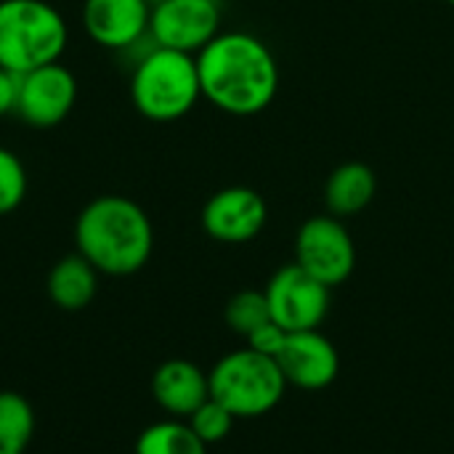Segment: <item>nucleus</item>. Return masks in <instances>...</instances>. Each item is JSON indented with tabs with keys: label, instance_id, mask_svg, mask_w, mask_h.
<instances>
[{
	"label": "nucleus",
	"instance_id": "obj_1",
	"mask_svg": "<svg viewBox=\"0 0 454 454\" xmlns=\"http://www.w3.org/2000/svg\"><path fill=\"white\" fill-rule=\"evenodd\" d=\"M202 98L234 117L261 114L277 96L279 67L263 40L221 32L197 53Z\"/></svg>",
	"mask_w": 454,
	"mask_h": 454
},
{
	"label": "nucleus",
	"instance_id": "obj_2",
	"mask_svg": "<svg viewBox=\"0 0 454 454\" xmlns=\"http://www.w3.org/2000/svg\"><path fill=\"white\" fill-rule=\"evenodd\" d=\"M74 245L98 274L130 277L149 263L154 229L138 202L122 194H104L80 210L74 221Z\"/></svg>",
	"mask_w": 454,
	"mask_h": 454
},
{
	"label": "nucleus",
	"instance_id": "obj_3",
	"mask_svg": "<svg viewBox=\"0 0 454 454\" xmlns=\"http://www.w3.org/2000/svg\"><path fill=\"white\" fill-rule=\"evenodd\" d=\"M202 98L197 56L154 45L130 72V101L152 122L186 117Z\"/></svg>",
	"mask_w": 454,
	"mask_h": 454
},
{
	"label": "nucleus",
	"instance_id": "obj_4",
	"mask_svg": "<svg viewBox=\"0 0 454 454\" xmlns=\"http://www.w3.org/2000/svg\"><path fill=\"white\" fill-rule=\"evenodd\" d=\"M69 43L64 13L48 0H0V67L27 74L61 61Z\"/></svg>",
	"mask_w": 454,
	"mask_h": 454
},
{
	"label": "nucleus",
	"instance_id": "obj_5",
	"mask_svg": "<svg viewBox=\"0 0 454 454\" xmlns=\"http://www.w3.org/2000/svg\"><path fill=\"white\" fill-rule=\"evenodd\" d=\"M210 375V396L221 402L237 420L263 418L279 407L287 380L277 359L253 348L231 351L215 362Z\"/></svg>",
	"mask_w": 454,
	"mask_h": 454
},
{
	"label": "nucleus",
	"instance_id": "obj_6",
	"mask_svg": "<svg viewBox=\"0 0 454 454\" xmlns=\"http://www.w3.org/2000/svg\"><path fill=\"white\" fill-rule=\"evenodd\" d=\"M295 263L322 285L338 287L356 269V245L340 218L317 215L298 229Z\"/></svg>",
	"mask_w": 454,
	"mask_h": 454
},
{
	"label": "nucleus",
	"instance_id": "obj_7",
	"mask_svg": "<svg viewBox=\"0 0 454 454\" xmlns=\"http://www.w3.org/2000/svg\"><path fill=\"white\" fill-rule=\"evenodd\" d=\"M271 319L287 333L319 330L330 311V287L303 271L298 263L282 266L266 285Z\"/></svg>",
	"mask_w": 454,
	"mask_h": 454
},
{
	"label": "nucleus",
	"instance_id": "obj_8",
	"mask_svg": "<svg viewBox=\"0 0 454 454\" xmlns=\"http://www.w3.org/2000/svg\"><path fill=\"white\" fill-rule=\"evenodd\" d=\"M149 35L160 48L197 56L215 35H221L218 0H162L152 5Z\"/></svg>",
	"mask_w": 454,
	"mask_h": 454
},
{
	"label": "nucleus",
	"instance_id": "obj_9",
	"mask_svg": "<svg viewBox=\"0 0 454 454\" xmlns=\"http://www.w3.org/2000/svg\"><path fill=\"white\" fill-rule=\"evenodd\" d=\"M77 104V77L61 64H45L21 74L16 114L32 128L61 125Z\"/></svg>",
	"mask_w": 454,
	"mask_h": 454
},
{
	"label": "nucleus",
	"instance_id": "obj_10",
	"mask_svg": "<svg viewBox=\"0 0 454 454\" xmlns=\"http://www.w3.org/2000/svg\"><path fill=\"white\" fill-rule=\"evenodd\" d=\"M269 221L266 200L250 186H226L202 207V229L223 245H245L255 239Z\"/></svg>",
	"mask_w": 454,
	"mask_h": 454
},
{
	"label": "nucleus",
	"instance_id": "obj_11",
	"mask_svg": "<svg viewBox=\"0 0 454 454\" xmlns=\"http://www.w3.org/2000/svg\"><path fill=\"white\" fill-rule=\"evenodd\" d=\"M152 5L146 0H82L88 37L114 53H125L149 37Z\"/></svg>",
	"mask_w": 454,
	"mask_h": 454
},
{
	"label": "nucleus",
	"instance_id": "obj_12",
	"mask_svg": "<svg viewBox=\"0 0 454 454\" xmlns=\"http://www.w3.org/2000/svg\"><path fill=\"white\" fill-rule=\"evenodd\" d=\"M277 364L287 386H295L303 391H322L333 386L340 372L338 348L319 330L287 333V340L277 356Z\"/></svg>",
	"mask_w": 454,
	"mask_h": 454
},
{
	"label": "nucleus",
	"instance_id": "obj_13",
	"mask_svg": "<svg viewBox=\"0 0 454 454\" xmlns=\"http://www.w3.org/2000/svg\"><path fill=\"white\" fill-rule=\"evenodd\" d=\"M154 402L173 418H189L210 399V375L194 362L170 359L154 370L152 378Z\"/></svg>",
	"mask_w": 454,
	"mask_h": 454
},
{
	"label": "nucleus",
	"instance_id": "obj_14",
	"mask_svg": "<svg viewBox=\"0 0 454 454\" xmlns=\"http://www.w3.org/2000/svg\"><path fill=\"white\" fill-rule=\"evenodd\" d=\"M378 192V178L364 162L338 165L325 184V205L335 218H351L362 213Z\"/></svg>",
	"mask_w": 454,
	"mask_h": 454
},
{
	"label": "nucleus",
	"instance_id": "obj_15",
	"mask_svg": "<svg viewBox=\"0 0 454 454\" xmlns=\"http://www.w3.org/2000/svg\"><path fill=\"white\" fill-rule=\"evenodd\" d=\"M96 290L98 271L80 253L56 261V266L48 274V295L53 306H59L61 311H82L96 298Z\"/></svg>",
	"mask_w": 454,
	"mask_h": 454
},
{
	"label": "nucleus",
	"instance_id": "obj_16",
	"mask_svg": "<svg viewBox=\"0 0 454 454\" xmlns=\"http://www.w3.org/2000/svg\"><path fill=\"white\" fill-rule=\"evenodd\" d=\"M136 454H207V444L189 423L173 418L144 428L136 439Z\"/></svg>",
	"mask_w": 454,
	"mask_h": 454
},
{
	"label": "nucleus",
	"instance_id": "obj_17",
	"mask_svg": "<svg viewBox=\"0 0 454 454\" xmlns=\"http://www.w3.org/2000/svg\"><path fill=\"white\" fill-rule=\"evenodd\" d=\"M35 436V410L16 391H0V450L24 452Z\"/></svg>",
	"mask_w": 454,
	"mask_h": 454
},
{
	"label": "nucleus",
	"instance_id": "obj_18",
	"mask_svg": "<svg viewBox=\"0 0 454 454\" xmlns=\"http://www.w3.org/2000/svg\"><path fill=\"white\" fill-rule=\"evenodd\" d=\"M223 319L231 327V333H237L242 338L253 335L258 327L271 322V309H269L266 293L263 290H242V293H237L226 303Z\"/></svg>",
	"mask_w": 454,
	"mask_h": 454
},
{
	"label": "nucleus",
	"instance_id": "obj_19",
	"mask_svg": "<svg viewBox=\"0 0 454 454\" xmlns=\"http://www.w3.org/2000/svg\"><path fill=\"white\" fill-rule=\"evenodd\" d=\"M27 168L11 149L0 146V215L19 210L27 197Z\"/></svg>",
	"mask_w": 454,
	"mask_h": 454
},
{
	"label": "nucleus",
	"instance_id": "obj_20",
	"mask_svg": "<svg viewBox=\"0 0 454 454\" xmlns=\"http://www.w3.org/2000/svg\"><path fill=\"white\" fill-rule=\"evenodd\" d=\"M234 420H237V418H234L221 402H215L213 396L186 418V423L192 426V431H194L207 447H210V444H221V442L231 434Z\"/></svg>",
	"mask_w": 454,
	"mask_h": 454
},
{
	"label": "nucleus",
	"instance_id": "obj_21",
	"mask_svg": "<svg viewBox=\"0 0 454 454\" xmlns=\"http://www.w3.org/2000/svg\"><path fill=\"white\" fill-rule=\"evenodd\" d=\"M245 340H247V348H253V351H258V354H263V356L277 359V356H279V351L285 348L287 330H285V327H279V325L271 319V322H266L263 327H258L253 335H247Z\"/></svg>",
	"mask_w": 454,
	"mask_h": 454
},
{
	"label": "nucleus",
	"instance_id": "obj_22",
	"mask_svg": "<svg viewBox=\"0 0 454 454\" xmlns=\"http://www.w3.org/2000/svg\"><path fill=\"white\" fill-rule=\"evenodd\" d=\"M19 85H21V74L0 67V117L5 114H16V104H19Z\"/></svg>",
	"mask_w": 454,
	"mask_h": 454
},
{
	"label": "nucleus",
	"instance_id": "obj_23",
	"mask_svg": "<svg viewBox=\"0 0 454 454\" xmlns=\"http://www.w3.org/2000/svg\"><path fill=\"white\" fill-rule=\"evenodd\" d=\"M0 454H24V452H11V450H0Z\"/></svg>",
	"mask_w": 454,
	"mask_h": 454
},
{
	"label": "nucleus",
	"instance_id": "obj_24",
	"mask_svg": "<svg viewBox=\"0 0 454 454\" xmlns=\"http://www.w3.org/2000/svg\"><path fill=\"white\" fill-rule=\"evenodd\" d=\"M149 5H157V3H162V0H146Z\"/></svg>",
	"mask_w": 454,
	"mask_h": 454
},
{
	"label": "nucleus",
	"instance_id": "obj_25",
	"mask_svg": "<svg viewBox=\"0 0 454 454\" xmlns=\"http://www.w3.org/2000/svg\"><path fill=\"white\" fill-rule=\"evenodd\" d=\"M447 3H450V5H454V0H447Z\"/></svg>",
	"mask_w": 454,
	"mask_h": 454
}]
</instances>
